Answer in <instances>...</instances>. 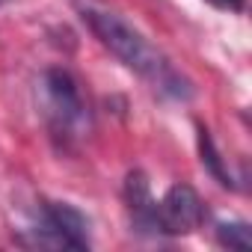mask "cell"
Listing matches in <instances>:
<instances>
[{
	"label": "cell",
	"mask_w": 252,
	"mask_h": 252,
	"mask_svg": "<svg viewBox=\"0 0 252 252\" xmlns=\"http://www.w3.org/2000/svg\"><path fill=\"white\" fill-rule=\"evenodd\" d=\"M80 15H83L86 27L95 33V39L119 63H125L131 71H137L140 77H146L160 92H169L175 98H190V89L181 80V74L166 63V57L140 30H134L122 15H116L110 9H101V6H89V3L80 9Z\"/></svg>",
	"instance_id": "obj_1"
},
{
	"label": "cell",
	"mask_w": 252,
	"mask_h": 252,
	"mask_svg": "<svg viewBox=\"0 0 252 252\" xmlns=\"http://www.w3.org/2000/svg\"><path fill=\"white\" fill-rule=\"evenodd\" d=\"M42 104H45V119L51 125V131L63 140L80 137L83 128L89 125V107L80 95L77 80L63 71L51 68L42 80Z\"/></svg>",
	"instance_id": "obj_2"
},
{
	"label": "cell",
	"mask_w": 252,
	"mask_h": 252,
	"mask_svg": "<svg viewBox=\"0 0 252 252\" xmlns=\"http://www.w3.org/2000/svg\"><path fill=\"white\" fill-rule=\"evenodd\" d=\"M155 220L163 234H190L205 220V205L190 184H175L166 190L160 205H155Z\"/></svg>",
	"instance_id": "obj_3"
},
{
	"label": "cell",
	"mask_w": 252,
	"mask_h": 252,
	"mask_svg": "<svg viewBox=\"0 0 252 252\" xmlns=\"http://www.w3.org/2000/svg\"><path fill=\"white\" fill-rule=\"evenodd\" d=\"M36 243H48V246H71V249H83V246H89L86 217H83L77 208H71V205H60V202L45 205L42 228H36Z\"/></svg>",
	"instance_id": "obj_4"
},
{
	"label": "cell",
	"mask_w": 252,
	"mask_h": 252,
	"mask_svg": "<svg viewBox=\"0 0 252 252\" xmlns=\"http://www.w3.org/2000/svg\"><path fill=\"white\" fill-rule=\"evenodd\" d=\"M217 237H220L222 246L237 249V252H246L252 246V237H249V225L246 222H222L217 228Z\"/></svg>",
	"instance_id": "obj_5"
},
{
	"label": "cell",
	"mask_w": 252,
	"mask_h": 252,
	"mask_svg": "<svg viewBox=\"0 0 252 252\" xmlns=\"http://www.w3.org/2000/svg\"><path fill=\"white\" fill-rule=\"evenodd\" d=\"M199 143H202V160L211 166V172L220 178V184H231V175H225L222 172V166H220V155H217V149H214V143H211V137H208V131H199Z\"/></svg>",
	"instance_id": "obj_6"
},
{
	"label": "cell",
	"mask_w": 252,
	"mask_h": 252,
	"mask_svg": "<svg viewBox=\"0 0 252 252\" xmlns=\"http://www.w3.org/2000/svg\"><path fill=\"white\" fill-rule=\"evenodd\" d=\"M208 3H214L217 9H228V12H243L246 0H208Z\"/></svg>",
	"instance_id": "obj_7"
},
{
	"label": "cell",
	"mask_w": 252,
	"mask_h": 252,
	"mask_svg": "<svg viewBox=\"0 0 252 252\" xmlns=\"http://www.w3.org/2000/svg\"><path fill=\"white\" fill-rule=\"evenodd\" d=\"M3 3H9V0H0V6H3Z\"/></svg>",
	"instance_id": "obj_8"
}]
</instances>
